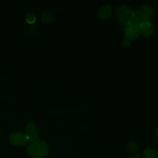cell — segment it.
Returning <instances> with one entry per match:
<instances>
[{
	"instance_id": "obj_1",
	"label": "cell",
	"mask_w": 158,
	"mask_h": 158,
	"mask_svg": "<svg viewBox=\"0 0 158 158\" xmlns=\"http://www.w3.org/2000/svg\"><path fill=\"white\" fill-rule=\"evenodd\" d=\"M49 151V145L43 140L35 139L28 143L27 153L32 158H44Z\"/></svg>"
},
{
	"instance_id": "obj_2",
	"label": "cell",
	"mask_w": 158,
	"mask_h": 158,
	"mask_svg": "<svg viewBox=\"0 0 158 158\" xmlns=\"http://www.w3.org/2000/svg\"><path fill=\"white\" fill-rule=\"evenodd\" d=\"M115 16L121 24L127 26L134 22L135 12L131 7L127 6H120L116 9Z\"/></svg>"
},
{
	"instance_id": "obj_3",
	"label": "cell",
	"mask_w": 158,
	"mask_h": 158,
	"mask_svg": "<svg viewBox=\"0 0 158 158\" xmlns=\"http://www.w3.org/2000/svg\"><path fill=\"white\" fill-rule=\"evenodd\" d=\"M154 9L151 6L143 4L135 12V19L134 22L141 24L145 22H150L154 17Z\"/></svg>"
},
{
	"instance_id": "obj_4",
	"label": "cell",
	"mask_w": 158,
	"mask_h": 158,
	"mask_svg": "<svg viewBox=\"0 0 158 158\" xmlns=\"http://www.w3.org/2000/svg\"><path fill=\"white\" fill-rule=\"evenodd\" d=\"M140 33L141 32H140V24L136 22H133V23L128 24L127 26H126V28L124 29L125 39L129 41L136 40Z\"/></svg>"
},
{
	"instance_id": "obj_5",
	"label": "cell",
	"mask_w": 158,
	"mask_h": 158,
	"mask_svg": "<svg viewBox=\"0 0 158 158\" xmlns=\"http://www.w3.org/2000/svg\"><path fill=\"white\" fill-rule=\"evenodd\" d=\"M9 141L15 146H23L29 141L27 136L23 132H13L9 135Z\"/></svg>"
},
{
	"instance_id": "obj_6",
	"label": "cell",
	"mask_w": 158,
	"mask_h": 158,
	"mask_svg": "<svg viewBox=\"0 0 158 158\" xmlns=\"http://www.w3.org/2000/svg\"><path fill=\"white\" fill-rule=\"evenodd\" d=\"M25 134L27 136L29 140H32L37 139L39 134L38 127L33 122H29L26 126Z\"/></svg>"
},
{
	"instance_id": "obj_7",
	"label": "cell",
	"mask_w": 158,
	"mask_h": 158,
	"mask_svg": "<svg viewBox=\"0 0 158 158\" xmlns=\"http://www.w3.org/2000/svg\"><path fill=\"white\" fill-rule=\"evenodd\" d=\"M140 32L146 38H150L154 34V27L151 22H145L140 24Z\"/></svg>"
},
{
	"instance_id": "obj_8",
	"label": "cell",
	"mask_w": 158,
	"mask_h": 158,
	"mask_svg": "<svg viewBox=\"0 0 158 158\" xmlns=\"http://www.w3.org/2000/svg\"><path fill=\"white\" fill-rule=\"evenodd\" d=\"M113 14L112 8L109 5H104L102 6L98 10V16L101 19H107L111 17Z\"/></svg>"
},
{
	"instance_id": "obj_9",
	"label": "cell",
	"mask_w": 158,
	"mask_h": 158,
	"mask_svg": "<svg viewBox=\"0 0 158 158\" xmlns=\"http://www.w3.org/2000/svg\"><path fill=\"white\" fill-rule=\"evenodd\" d=\"M41 22L43 24H49L54 19V15L52 12L49 11H44L40 15Z\"/></svg>"
},
{
	"instance_id": "obj_10",
	"label": "cell",
	"mask_w": 158,
	"mask_h": 158,
	"mask_svg": "<svg viewBox=\"0 0 158 158\" xmlns=\"http://www.w3.org/2000/svg\"><path fill=\"white\" fill-rule=\"evenodd\" d=\"M143 156L145 158H156L157 157V152L154 148H146L143 151Z\"/></svg>"
},
{
	"instance_id": "obj_11",
	"label": "cell",
	"mask_w": 158,
	"mask_h": 158,
	"mask_svg": "<svg viewBox=\"0 0 158 158\" xmlns=\"http://www.w3.org/2000/svg\"><path fill=\"white\" fill-rule=\"evenodd\" d=\"M127 150L131 153H136L139 151V144L135 140L129 141L127 145Z\"/></svg>"
},
{
	"instance_id": "obj_12",
	"label": "cell",
	"mask_w": 158,
	"mask_h": 158,
	"mask_svg": "<svg viewBox=\"0 0 158 158\" xmlns=\"http://www.w3.org/2000/svg\"><path fill=\"white\" fill-rule=\"evenodd\" d=\"M36 20V16H35V14L33 12H28L27 15L26 16V21L29 24L32 25Z\"/></svg>"
},
{
	"instance_id": "obj_13",
	"label": "cell",
	"mask_w": 158,
	"mask_h": 158,
	"mask_svg": "<svg viewBox=\"0 0 158 158\" xmlns=\"http://www.w3.org/2000/svg\"><path fill=\"white\" fill-rule=\"evenodd\" d=\"M122 46H125V47H127V46H130V41L127 40H123V41H122Z\"/></svg>"
},
{
	"instance_id": "obj_14",
	"label": "cell",
	"mask_w": 158,
	"mask_h": 158,
	"mask_svg": "<svg viewBox=\"0 0 158 158\" xmlns=\"http://www.w3.org/2000/svg\"><path fill=\"white\" fill-rule=\"evenodd\" d=\"M131 158H141V157H140L139 155H135V156H133V157H131Z\"/></svg>"
},
{
	"instance_id": "obj_15",
	"label": "cell",
	"mask_w": 158,
	"mask_h": 158,
	"mask_svg": "<svg viewBox=\"0 0 158 158\" xmlns=\"http://www.w3.org/2000/svg\"><path fill=\"white\" fill-rule=\"evenodd\" d=\"M156 136H157V140H158V127H157V131H156Z\"/></svg>"
}]
</instances>
